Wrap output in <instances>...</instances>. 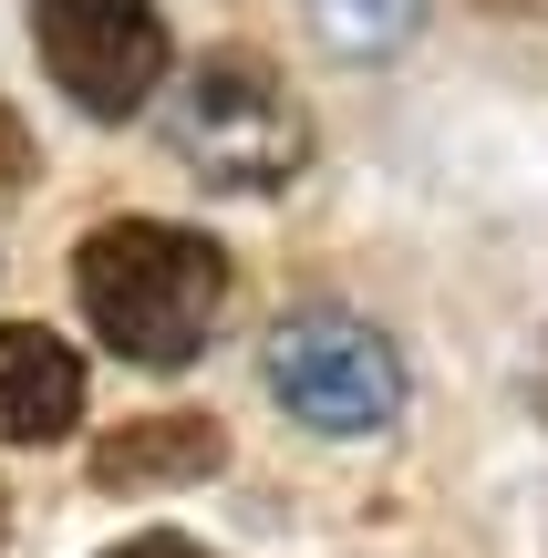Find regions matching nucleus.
<instances>
[{
    "label": "nucleus",
    "instance_id": "nucleus-1",
    "mask_svg": "<svg viewBox=\"0 0 548 558\" xmlns=\"http://www.w3.org/2000/svg\"><path fill=\"white\" fill-rule=\"evenodd\" d=\"M73 300L124 362L176 373L207 352V331L228 311V248L176 218H103L73 248Z\"/></svg>",
    "mask_w": 548,
    "mask_h": 558
},
{
    "label": "nucleus",
    "instance_id": "nucleus-2",
    "mask_svg": "<svg viewBox=\"0 0 548 558\" xmlns=\"http://www.w3.org/2000/svg\"><path fill=\"white\" fill-rule=\"evenodd\" d=\"M166 135H176V156L197 166L207 186H239V197L290 186L301 156H310L301 104L280 94V73H269L259 52H207L197 73L176 83V104H166Z\"/></svg>",
    "mask_w": 548,
    "mask_h": 558
},
{
    "label": "nucleus",
    "instance_id": "nucleus-3",
    "mask_svg": "<svg viewBox=\"0 0 548 558\" xmlns=\"http://www.w3.org/2000/svg\"><path fill=\"white\" fill-rule=\"evenodd\" d=\"M259 373L310 435H383L404 414V352L352 311H290L269 331Z\"/></svg>",
    "mask_w": 548,
    "mask_h": 558
},
{
    "label": "nucleus",
    "instance_id": "nucleus-4",
    "mask_svg": "<svg viewBox=\"0 0 548 558\" xmlns=\"http://www.w3.org/2000/svg\"><path fill=\"white\" fill-rule=\"evenodd\" d=\"M41 73L83 104L94 124H124L166 83V11L156 0H32Z\"/></svg>",
    "mask_w": 548,
    "mask_h": 558
},
{
    "label": "nucleus",
    "instance_id": "nucleus-5",
    "mask_svg": "<svg viewBox=\"0 0 548 558\" xmlns=\"http://www.w3.org/2000/svg\"><path fill=\"white\" fill-rule=\"evenodd\" d=\"M83 424V352L41 320H0V445H62Z\"/></svg>",
    "mask_w": 548,
    "mask_h": 558
},
{
    "label": "nucleus",
    "instance_id": "nucleus-6",
    "mask_svg": "<svg viewBox=\"0 0 548 558\" xmlns=\"http://www.w3.org/2000/svg\"><path fill=\"white\" fill-rule=\"evenodd\" d=\"M218 465H228V424L218 414H135L83 456V476L103 497H135V486H197Z\"/></svg>",
    "mask_w": 548,
    "mask_h": 558
},
{
    "label": "nucleus",
    "instance_id": "nucleus-7",
    "mask_svg": "<svg viewBox=\"0 0 548 558\" xmlns=\"http://www.w3.org/2000/svg\"><path fill=\"white\" fill-rule=\"evenodd\" d=\"M425 21V0H310V32L331 41V52H393V41Z\"/></svg>",
    "mask_w": 548,
    "mask_h": 558
},
{
    "label": "nucleus",
    "instance_id": "nucleus-8",
    "mask_svg": "<svg viewBox=\"0 0 548 558\" xmlns=\"http://www.w3.org/2000/svg\"><path fill=\"white\" fill-rule=\"evenodd\" d=\"M21 177H32V135H21V114L0 104V186H21Z\"/></svg>",
    "mask_w": 548,
    "mask_h": 558
},
{
    "label": "nucleus",
    "instance_id": "nucleus-9",
    "mask_svg": "<svg viewBox=\"0 0 548 558\" xmlns=\"http://www.w3.org/2000/svg\"><path fill=\"white\" fill-rule=\"evenodd\" d=\"M103 558H207L197 538H166V527H156V538H124V548H103Z\"/></svg>",
    "mask_w": 548,
    "mask_h": 558
},
{
    "label": "nucleus",
    "instance_id": "nucleus-10",
    "mask_svg": "<svg viewBox=\"0 0 548 558\" xmlns=\"http://www.w3.org/2000/svg\"><path fill=\"white\" fill-rule=\"evenodd\" d=\"M538 414H548V373H538Z\"/></svg>",
    "mask_w": 548,
    "mask_h": 558
},
{
    "label": "nucleus",
    "instance_id": "nucleus-11",
    "mask_svg": "<svg viewBox=\"0 0 548 558\" xmlns=\"http://www.w3.org/2000/svg\"><path fill=\"white\" fill-rule=\"evenodd\" d=\"M0 527H11V497H0Z\"/></svg>",
    "mask_w": 548,
    "mask_h": 558
}]
</instances>
